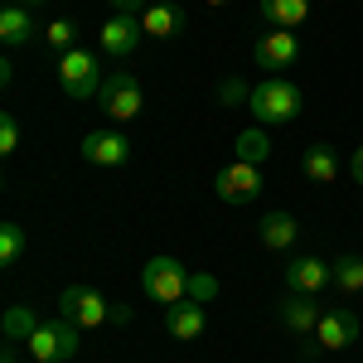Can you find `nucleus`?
<instances>
[{
	"label": "nucleus",
	"mask_w": 363,
	"mask_h": 363,
	"mask_svg": "<svg viewBox=\"0 0 363 363\" xmlns=\"http://www.w3.org/2000/svg\"><path fill=\"white\" fill-rule=\"evenodd\" d=\"M349 174H354V184H363V145L354 150V160H349Z\"/></svg>",
	"instance_id": "nucleus-29"
},
{
	"label": "nucleus",
	"mask_w": 363,
	"mask_h": 363,
	"mask_svg": "<svg viewBox=\"0 0 363 363\" xmlns=\"http://www.w3.org/2000/svg\"><path fill=\"white\" fill-rule=\"evenodd\" d=\"M20 145V121H15V112H0V155H10Z\"/></svg>",
	"instance_id": "nucleus-25"
},
{
	"label": "nucleus",
	"mask_w": 363,
	"mask_h": 363,
	"mask_svg": "<svg viewBox=\"0 0 363 363\" xmlns=\"http://www.w3.org/2000/svg\"><path fill=\"white\" fill-rule=\"evenodd\" d=\"M102 58L92 54V49H73V54L58 58V87L68 92V97H78V102H87V97H102Z\"/></svg>",
	"instance_id": "nucleus-2"
},
{
	"label": "nucleus",
	"mask_w": 363,
	"mask_h": 363,
	"mask_svg": "<svg viewBox=\"0 0 363 363\" xmlns=\"http://www.w3.org/2000/svg\"><path fill=\"white\" fill-rule=\"evenodd\" d=\"M286 286H291V296H320L335 286V272L320 257H296V262H286Z\"/></svg>",
	"instance_id": "nucleus-10"
},
{
	"label": "nucleus",
	"mask_w": 363,
	"mask_h": 363,
	"mask_svg": "<svg viewBox=\"0 0 363 363\" xmlns=\"http://www.w3.org/2000/svg\"><path fill=\"white\" fill-rule=\"evenodd\" d=\"M112 15H145V0H107Z\"/></svg>",
	"instance_id": "nucleus-26"
},
{
	"label": "nucleus",
	"mask_w": 363,
	"mask_h": 363,
	"mask_svg": "<svg viewBox=\"0 0 363 363\" xmlns=\"http://www.w3.org/2000/svg\"><path fill=\"white\" fill-rule=\"evenodd\" d=\"M233 145H238V160H247V165H267V155H272V140L262 126H247Z\"/></svg>",
	"instance_id": "nucleus-21"
},
{
	"label": "nucleus",
	"mask_w": 363,
	"mask_h": 363,
	"mask_svg": "<svg viewBox=\"0 0 363 363\" xmlns=\"http://www.w3.org/2000/svg\"><path fill=\"white\" fill-rule=\"evenodd\" d=\"M20 5H29V10H34V5H44V0H20Z\"/></svg>",
	"instance_id": "nucleus-30"
},
{
	"label": "nucleus",
	"mask_w": 363,
	"mask_h": 363,
	"mask_svg": "<svg viewBox=\"0 0 363 363\" xmlns=\"http://www.w3.org/2000/svg\"><path fill=\"white\" fill-rule=\"evenodd\" d=\"M306 174L315 179V184H335L339 179V160L330 145H310L306 150Z\"/></svg>",
	"instance_id": "nucleus-20"
},
{
	"label": "nucleus",
	"mask_w": 363,
	"mask_h": 363,
	"mask_svg": "<svg viewBox=\"0 0 363 363\" xmlns=\"http://www.w3.org/2000/svg\"><path fill=\"white\" fill-rule=\"evenodd\" d=\"M140 25H145L150 39H169V34H179V10L174 5H145Z\"/></svg>",
	"instance_id": "nucleus-19"
},
{
	"label": "nucleus",
	"mask_w": 363,
	"mask_h": 363,
	"mask_svg": "<svg viewBox=\"0 0 363 363\" xmlns=\"http://www.w3.org/2000/svg\"><path fill=\"white\" fill-rule=\"evenodd\" d=\"M208 296H213V281H208V277L189 281V301H208Z\"/></svg>",
	"instance_id": "nucleus-27"
},
{
	"label": "nucleus",
	"mask_w": 363,
	"mask_h": 363,
	"mask_svg": "<svg viewBox=\"0 0 363 363\" xmlns=\"http://www.w3.org/2000/svg\"><path fill=\"white\" fill-rule=\"evenodd\" d=\"M58 315H63L68 325H78V330H97L112 310H107V301H102L92 286H68V291L58 296Z\"/></svg>",
	"instance_id": "nucleus-6"
},
{
	"label": "nucleus",
	"mask_w": 363,
	"mask_h": 363,
	"mask_svg": "<svg viewBox=\"0 0 363 363\" xmlns=\"http://www.w3.org/2000/svg\"><path fill=\"white\" fill-rule=\"evenodd\" d=\"M359 339V315L354 310H325V320H320V330H315V344L320 349H349Z\"/></svg>",
	"instance_id": "nucleus-12"
},
{
	"label": "nucleus",
	"mask_w": 363,
	"mask_h": 363,
	"mask_svg": "<svg viewBox=\"0 0 363 363\" xmlns=\"http://www.w3.org/2000/svg\"><path fill=\"white\" fill-rule=\"evenodd\" d=\"M257 238H262V247L267 252H291L296 247V238H301V223L291 218V213H262V223H257Z\"/></svg>",
	"instance_id": "nucleus-14"
},
{
	"label": "nucleus",
	"mask_w": 363,
	"mask_h": 363,
	"mask_svg": "<svg viewBox=\"0 0 363 363\" xmlns=\"http://www.w3.org/2000/svg\"><path fill=\"white\" fill-rule=\"evenodd\" d=\"M208 5H228V0H208Z\"/></svg>",
	"instance_id": "nucleus-31"
},
{
	"label": "nucleus",
	"mask_w": 363,
	"mask_h": 363,
	"mask_svg": "<svg viewBox=\"0 0 363 363\" xmlns=\"http://www.w3.org/2000/svg\"><path fill=\"white\" fill-rule=\"evenodd\" d=\"M34 330H39V320H34L29 310H20V306H15L10 315H5V335H10V339H29Z\"/></svg>",
	"instance_id": "nucleus-24"
},
{
	"label": "nucleus",
	"mask_w": 363,
	"mask_h": 363,
	"mask_svg": "<svg viewBox=\"0 0 363 363\" xmlns=\"http://www.w3.org/2000/svg\"><path fill=\"white\" fill-rule=\"evenodd\" d=\"M78 150H83L87 165H102V169H116L131 160V140L121 136V131H87Z\"/></svg>",
	"instance_id": "nucleus-9"
},
{
	"label": "nucleus",
	"mask_w": 363,
	"mask_h": 363,
	"mask_svg": "<svg viewBox=\"0 0 363 363\" xmlns=\"http://www.w3.org/2000/svg\"><path fill=\"white\" fill-rule=\"evenodd\" d=\"M203 325H208V320H203V306H199V301H174V306H165L169 339H184V344H189V339L203 335Z\"/></svg>",
	"instance_id": "nucleus-15"
},
{
	"label": "nucleus",
	"mask_w": 363,
	"mask_h": 363,
	"mask_svg": "<svg viewBox=\"0 0 363 363\" xmlns=\"http://www.w3.org/2000/svg\"><path fill=\"white\" fill-rule=\"evenodd\" d=\"M330 272H335V291H344V296H359L363 291V257L359 252H344Z\"/></svg>",
	"instance_id": "nucleus-18"
},
{
	"label": "nucleus",
	"mask_w": 363,
	"mask_h": 363,
	"mask_svg": "<svg viewBox=\"0 0 363 363\" xmlns=\"http://www.w3.org/2000/svg\"><path fill=\"white\" fill-rule=\"evenodd\" d=\"M189 272H184V262H174V257H150L145 262V272H140V286H145V296L150 301H160V306H174V301H189Z\"/></svg>",
	"instance_id": "nucleus-3"
},
{
	"label": "nucleus",
	"mask_w": 363,
	"mask_h": 363,
	"mask_svg": "<svg viewBox=\"0 0 363 363\" xmlns=\"http://www.w3.org/2000/svg\"><path fill=\"white\" fill-rule=\"evenodd\" d=\"M218 97H223V102H247L252 92H242V83H223V87H218Z\"/></svg>",
	"instance_id": "nucleus-28"
},
{
	"label": "nucleus",
	"mask_w": 363,
	"mask_h": 363,
	"mask_svg": "<svg viewBox=\"0 0 363 363\" xmlns=\"http://www.w3.org/2000/svg\"><path fill=\"white\" fill-rule=\"evenodd\" d=\"M145 39V25L140 15H107V25L97 29V49L107 58H131Z\"/></svg>",
	"instance_id": "nucleus-7"
},
{
	"label": "nucleus",
	"mask_w": 363,
	"mask_h": 363,
	"mask_svg": "<svg viewBox=\"0 0 363 363\" xmlns=\"http://www.w3.org/2000/svg\"><path fill=\"white\" fill-rule=\"evenodd\" d=\"M20 252H25V228H20V223H5V228H0V267H15V262H20Z\"/></svg>",
	"instance_id": "nucleus-23"
},
{
	"label": "nucleus",
	"mask_w": 363,
	"mask_h": 363,
	"mask_svg": "<svg viewBox=\"0 0 363 363\" xmlns=\"http://www.w3.org/2000/svg\"><path fill=\"white\" fill-rule=\"evenodd\" d=\"M213 189H218V199H223V203H252V199L262 194V165L233 160V165H223V169H218Z\"/></svg>",
	"instance_id": "nucleus-8"
},
{
	"label": "nucleus",
	"mask_w": 363,
	"mask_h": 363,
	"mask_svg": "<svg viewBox=\"0 0 363 363\" xmlns=\"http://www.w3.org/2000/svg\"><path fill=\"white\" fill-rule=\"evenodd\" d=\"M262 20L277 29H296L310 20V0H262Z\"/></svg>",
	"instance_id": "nucleus-17"
},
{
	"label": "nucleus",
	"mask_w": 363,
	"mask_h": 363,
	"mask_svg": "<svg viewBox=\"0 0 363 363\" xmlns=\"http://www.w3.org/2000/svg\"><path fill=\"white\" fill-rule=\"evenodd\" d=\"M29 34H34V20H29V5H20V0H10V5L0 10V39H5V49H20V44H29Z\"/></svg>",
	"instance_id": "nucleus-16"
},
{
	"label": "nucleus",
	"mask_w": 363,
	"mask_h": 363,
	"mask_svg": "<svg viewBox=\"0 0 363 363\" xmlns=\"http://www.w3.org/2000/svg\"><path fill=\"white\" fill-rule=\"evenodd\" d=\"M301 102L306 97L291 78H262L247 97V112L257 116V126H286V121L301 116Z\"/></svg>",
	"instance_id": "nucleus-1"
},
{
	"label": "nucleus",
	"mask_w": 363,
	"mask_h": 363,
	"mask_svg": "<svg viewBox=\"0 0 363 363\" xmlns=\"http://www.w3.org/2000/svg\"><path fill=\"white\" fill-rule=\"evenodd\" d=\"M252 58H257L262 68H291V63L301 58V39H296L291 29H267V34L252 44Z\"/></svg>",
	"instance_id": "nucleus-11"
},
{
	"label": "nucleus",
	"mask_w": 363,
	"mask_h": 363,
	"mask_svg": "<svg viewBox=\"0 0 363 363\" xmlns=\"http://www.w3.org/2000/svg\"><path fill=\"white\" fill-rule=\"evenodd\" d=\"M44 39H49V49L63 58V54H73V49H78V25H73V20H54V25L44 29Z\"/></svg>",
	"instance_id": "nucleus-22"
},
{
	"label": "nucleus",
	"mask_w": 363,
	"mask_h": 363,
	"mask_svg": "<svg viewBox=\"0 0 363 363\" xmlns=\"http://www.w3.org/2000/svg\"><path fill=\"white\" fill-rule=\"evenodd\" d=\"M320 320H325V310H320V301H310V296H291V301H281V325H286L291 335L310 339L315 330H320Z\"/></svg>",
	"instance_id": "nucleus-13"
},
{
	"label": "nucleus",
	"mask_w": 363,
	"mask_h": 363,
	"mask_svg": "<svg viewBox=\"0 0 363 363\" xmlns=\"http://www.w3.org/2000/svg\"><path fill=\"white\" fill-rule=\"evenodd\" d=\"M102 112L112 116V121H131V116H140V107H145V92H140V78L136 73H126V68H116V73H107V83H102Z\"/></svg>",
	"instance_id": "nucleus-5"
},
{
	"label": "nucleus",
	"mask_w": 363,
	"mask_h": 363,
	"mask_svg": "<svg viewBox=\"0 0 363 363\" xmlns=\"http://www.w3.org/2000/svg\"><path fill=\"white\" fill-rule=\"evenodd\" d=\"M25 344H29V359L34 363H68L78 354V325H68V320L58 315L49 325H39Z\"/></svg>",
	"instance_id": "nucleus-4"
}]
</instances>
